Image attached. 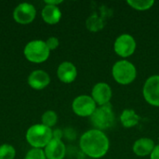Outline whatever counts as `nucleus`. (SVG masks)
<instances>
[{
	"instance_id": "obj_20",
	"label": "nucleus",
	"mask_w": 159,
	"mask_h": 159,
	"mask_svg": "<svg viewBox=\"0 0 159 159\" xmlns=\"http://www.w3.org/2000/svg\"><path fill=\"white\" fill-rule=\"evenodd\" d=\"M16 151L10 144H3L0 146V159H14Z\"/></svg>"
},
{
	"instance_id": "obj_17",
	"label": "nucleus",
	"mask_w": 159,
	"mask_h": 159,
	"mask_svg": "<svg viewBox=\"0 0 159 159\" xmlns=\"http://www.w3.org/2000/svg\"><path fill=\"white\" fill-rule=\"evenodd\" d=\"M86 26L90 32H98L103 28L104 22L102 18L100 17L98 14H92L88 18L86 21Z\"/></svg>"
},
{
	"instance_id": "obj_4",
	"label": "nucleus",
	"mask_w": 159,
	"mask_h": 159,
	"mask_svg": "<svg viewBox=\"0 0 159 159\" xmlns=\"http://www.w3.org/2000/svg\"><path fill=\"white\" fill-rule=\"evenodd\" d=\"M90 122L96 129L103 130L111 128L115 122V114L110 103L96 108L90 116Z\"/></svg>"
},
{
	"instance_id": "obj_6",
	"label": "nucleus",
	"mask_w": 159,
	"mask_h": 159,
	"mask_svg": "<svg viewBox=\"0 0 159 159\" xmlns=\"http://www.w3.org/2000/svg\"><path fill=\"white\" fill-rule=\"evenodd\" d=\"M72 107L75 114L79 116H91L96 110V102L90 96L80 95L74 100Z\"/></svg>"
},
{
	"instance_id": "obj_14",
	"label": "nucleus",
	"mask_w": 159,
	"mask_h": 159,
	"mask_svg": "<svg viewBox=\"0 0 159 159\" xmlns=\"http://www.w3.org/2000/svg\"><path fill=\"white\" fill-rule=\"evenodd\" d=\"M155 148L154 141L149 138H141L134 143L133 152L139 157H145L151 155Z\"/></svg>"
},
{
	"instance_id": "obj_9",
	"label": "nucleus",
	"mask_w": 159,
	"mask_h": 159,
	"mask_svg": "<svg viewBox=\"0 0 159 159\" xmlns=\"http://www.w3.org/2000/svg\"><path fill=\"white\" fill-rule=\"evenodd\" d=\"M35 14L36 10L32 4L20 3L15 7L13 11V18L20 24H28L34 20Z\"/></svg>"
},
{
	"instance_id": "obj_15",
	"label": "nucleus",
	"mask_w": 159,
	"mask_h": 159,
	"mask_svg": "<svg viewBox=\"0 0 159 159\" xmlns=\"http://www.w3.org/2000/svg\"><path fill=\"white\" fill-rule=\"evenodd\" d=\"M41 16L48 24H56L61 18V12L57 6L46 5L42 9Z\"/></svg>"
},
{
	"instance_id": "obj_13",
	"label": "nucleus",
	"mask_w": 159,
	"mask_h": 159,
	"mask_svg": "<svg viewBox=\"0 0 159 159\" xmlns=\"http://www.w3.org/2000/svg\"><path fill=\"white\" fill-rule=\"evenodd\" d=\"M50 82L48 74L43 70H35L31 73L28 77V84L31 88L36 90L45 89Z\"/></svg>"
},
{
	"instance_id": "obj_3",
	"label": "nucleus",
	"mask_w": 159,
	"mask_h": 159,
	"mask_svg": "<svg viewBox=\"0 0 159 159\" xmlns=\"http://www.w3.org/2000/svg\"><path fill=\"white\" fill-rule=\"evenodd\" d=\"M23 52L25 58L29 61L34 63H41L48 60L50 50L47 47L45 41L33 40L25 46Z\"/></svg>"
},
{
	"instance_id": "obj_10",
	"label": "nucleus",
	"mask_w": 159,
	"mask_h": 159,
	"mask_svg": "<svg viewBox=\"0 0 159 159\" xmlns=\"http://www.w3.org/2000/svg\"><path fill=\"white\" fill-rule=\"evenodd\" d=\"M112 98V89L106 83H98L92 89V99L100 106L108 104Z\"/></svg>"
},
{
	"instance_id": "obj_2",
	"label": "nucleus",
	"mask_w": 159,
	"mask_h": 159,
	"mask_svg": "<svg viewBox=\"0 0 159 159\" xmlns=\"http://www.w3.org/2000/svg\"><path fill=\"white\" fill-rule=\"evenodd\" d=\"M52 139L53 136L51 129L43 124L33 125L26 132V140L34 148L41 149L46 147Z\"/></svg>"
},
{
	"instance_id": "obj_19",
	"label": "nucleus",
	"mask_w": 159,
	"mask_h": 159,
	"mask_svg": "<svg viewBox=\"0 0 159 159\" xmlns=\"http://www.w3.org/2000/svg\"><path fill=\"white\" fill-rule=\"evenodd\" d=\"M41 120H42V124L43 125H45V126H47V127L51 129V127L56 125L57 120H58V116H57V114L54 111L49 110V111L45 112L42 115V119Z\"/></svg>"
},
{
	"instance_id": "obj_12",
	"label": "nucleus",
	"mask_w": 159,
	"mask_h": 159,
	"mask_svg": "<svg viewBox=\"0 0 159 159\" xmlns=\"http://www.w3.org/2000/svg\"><path fill=\"white\" fill-rule=\"evenodd\" d=\"M57 75L61 82L69 84V83L74 82L75 79L76 78L77 70L72 62L63 61L58 67Z\"/></svg>"
},
{
	"instance_id": "obj_8",
	"label": "nucleus",
	"mask_w": 159,
	"mask_h": 159,
	"mask_svg": "<svg viewBox=\"0 0 159 159\" xmlns=\"http://www.w3.org/2000/svg\"><path fill=\"white\" fill-rule=\"evenodd\" d=\"M143 93L148 103L159 106V75H153L146 80Z\"/></svg>"
},
{
	"instance_id": "obj_7",
	"label": "nucleus",
	"mask_w": 159,
	"mask_h": 159,
	"mask_svg": "<svg viewBox=\"0 0 159 159\" xmlns=\"http://www.w3.org/2000/svg\"><path fill=\"white\" fill-rule=\"evenodd\" d=\"M114 48L117 55L126 58L134 53L136 49V41L130 34H124L116 38Z\"/></svg>"
},
{
	"instance_id": "obj_1",
	"label": "nucleus",
	"mask_w": 159,
	"mask_h": 159,
	"mask_svg": "<svg viewBox=\"0 0 159 159\" xmlns=\"http://www.w3.org/2000/svg\"><path fill=\"white\" fill-rule=\"evenodd\" d=\"M80 148L89 157H102L109 150L107 136L99 129H90L80 138Z\"/></svg>"
},
{
	"instance_id": "obj_11",
	"label": "nucleus",
	"mask_w": 159,
	"mask_h": 159,
	"mask_svg": "<svg viewBox=\"0 0 159 159\" xmlns=\"http://www.w3.org/2000/svg\"><path fill=\"white\" fill-rule=\"evenodd\" d=\"M44 152L48 159H63L65 157L66 148L61 140L52 139L45 147Z\"/></svg>"
},
{
	"instance_id": "obj_22",
	"label": "nucleus",
	"mask_w": 159,
	"mask_h": 159,
	"mask_svg": "<svg viewBox=\"0 0 159 159\" xmlns=\"http://www.w3.org/2000/svg\"><path fill=\"white\" fill-rule=\"evenodd\" d=\"M59 39L57 37H54V36H51L49 37L47 41H46V45L47 47L48 48L49 50H53V49H56L58 47H59Z\"/></svg>"
},
{
	"instance_id": "obj_24",
	"label": "nucleus",
	"mask_w": 159,
	"mask_h": 159,
	"mask_svg": "<svg viewBox=\"0 0 159 159\" xmlns=\"http://www.w3.org/2000/svg\"><path fill=\"white\" fill-rule=\"evenodd\" d=\"M150 157L151 159H159V145L155 146L153 152L150 155Z\"/></svg>"
},
{
	"instance_id": "obj_5",
	"label": "nucleus",
	"mask_w": 159,
	"mask_h": 159,
	"mask_svg": "<svg viewBox=\"0 0 159 159\" xmlns=\"http://www.w3.org/2000/svg\"><path fill=\"white\" fill-rule=\"evenodd\" d=\"M115 80L121 85H128L134 81L137 76L135 66L128 61H119L115 63L112 69Z\"/></svg>"
},
{
	"instance_id": "obj_23",
	"label": "nucleus",
	"mask_w": 159,
	"mask_h": 159,
	"mask_svg": "<svg viewBox=\"0 0 159 159\" xmlns=\"http://www.w3.org/2000/svg\"><path fill=\"white\" fill-rule=\"evenodd\" d=\"M52 136H53V139H55V140H61V141L62 131L61 129H55L54 131H52Z\"/></svg>"
},
{
	"instance_id": "obj_16",
	"label": "nucleus",
	"mask_w": 159,
	"mask_h": 159,
	"mask_svg": "<svg viewBox=\"0 0 159 159\" xmlns=\"http://www.w3.org/2000/svg\"><path fill=\"white\" fill-rule=\"evenodd\" d=\"M120 120L125 128H132L136 126L140 121V116L132 109H126L123 111Z\"/></svg>"
},
{
	"instance_id": "obj_25",
	"label": "nucleus",
	"mask_w": 159,
	"mask_h": 159,
	"mask_svg": "<svg viewBox=\"0 0 159 159\" xmlns=\"http://www.w3.org/2000/svg\"><path fill=\"white\" fill-rule=\"evenodd\" d=\"M45 3H46V5H51V6H57V5H59V4H61V3H62V1L61 0H56V1H50V0H46L45 1Z\"/></svg>"
},
{
	"instance_id": "obj_21",
	"label": "nucleus",
	"mask_w": 159,
	"mask_h": 159,
	"mask_svg": "<svg viewBox=\"0 0 159 159\" xmlns=\"http://www.w3.org/2000/svg\"><path fill=\"white\" fill-rule=\"evenodd\" d=\"M24 159H47V157L44 150L39 148H33L26 154Z\"/></svg>"
},
{
	"instance_id": "obj_18",
	"label": "nucleus",
	"mask_w": 159,
	"mask_h": 159,
	"mask_svg": "<svg viewBox=\"0 0 159 159\" xmlns=\"http://www.w3.org/2000/svg\"><path fill=\"white\" fill-rule=\"evenodd\" d=\"M127 3L137 10H147L155 4L153 0H129Z\"/></svg>"
}]
</instances>
